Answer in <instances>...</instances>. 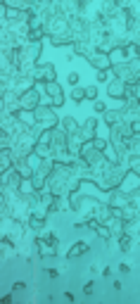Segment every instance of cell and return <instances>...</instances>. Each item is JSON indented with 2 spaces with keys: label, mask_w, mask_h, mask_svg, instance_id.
I'll return each instance as SVG.
<instances>
[{
  "label": "cell",
  "mask_w": 140,
  "mask_h": 304,
  "mask_svg": "<svg viewBox=\"0 0 140 304\" xmlns=\"http://www.w3.org/2000/svg\"><path fill=\"white\" fill-rule=\"evenodd\" d=\"M90 0H57V7L60 12H65L67 17H74V14H81L86 10V5Z\"/></svg>",
  "instance_id": "cell-1"
},
{
  "label": "cell",
  "mask_w": 140,
  "mask_h": 304,
  "mask_svg": "<svg viewBox=\"0 0 140 304\" xmlns=\"http://www.w3.org/2000/svg\"><path fill=\"white\" fill-rule=\"evenodd\" d=\"M90 62H93L95 67H100V69H105V67H109V57H107V53H102V50H100V53L90 55Z\"/></svg>",
  "instance_id": "cell-2"
},
{
  "label": "cell",
  "mask_w": 140,
  "mask_h": 304,
  "mask_svg": "<svg viewBox=\"0 0 140 304\" xmlns=\"http://www.w3.org/2000/svg\"><path fill=\"white\" fill-rule=\"evenodd\" d=\"M38 76H41V78H55V69L50 65H43L38 69Z\"/></svg>",
  "instance_id": "cell-3"
},
{
  "label": "cell",
  "mask_w": 140,
  "mask_h": 304,
  "mask_svg": "<svg viewBox=\"0 0 140 304\" xmlns=\"http://www.w3.org/2000/svg\"><path fill=\"white\" fill-rule=\"evenodd\" d=\"M136 69H129V65H117V74L119 76H129V74H133Z\"/></svg>",
  "instance_id": "cell-4"
},
{
  "label": "cell",
  "mask_w": 140,
  "mask_h": 304,
  "mask_svg": "<svg viewBox=\"0 0 140 304\" xmlns=\"http://www.w3.org/2000/svg\"><path fill=\"white\" fill-rule=\"evenodd\" d=\"M109 93H112V95H121V86H119V83H112Z\"/></svg>",
  "instance_id": "cell-5"
},
{
  "label": "cell",
  "mask_w": 140,
  "mask_h": 304,
  "mask_svg": "<svg viewBox=\"0 0 140 304\" xmlns=\"http://www.w3.org/2000/svg\"><path fill=\"white\" fill-rule=\"evenodd\" d=\"M36 2H41V0H36Z\"/></svg>",
  "instance_id": "cell-6"
}]
</instances>
